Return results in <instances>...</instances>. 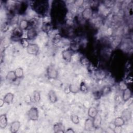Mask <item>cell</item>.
<instances>
[{
    "instance_id": "cell-1",
    "label": "cell",
    "mask_w": 133,
    "mask_h": 133,
    "mask_svg": "<svg viewBox=\"0 0 133 133\" xmlns=\"http://www.w3.org/2000/svg\"><path fill=\"white\" fill-rule=\"evenodd\" d=\"M46 74L50 79H57L58 76V72L53 65H49L47 68Z\"/></svg>"
},
{
    "instance_id": "cell-2",
    "label": "cell",
    "mask_w": 133,
    "mask_h": 133,
    "mask_svg": "<svg viewBox=\"0 0 133 133\" xmlns=\"http://www.w3.org/2000/svg\"><path fill=\"white\" fill-rule=\"evenodd\" d=\"M28 116L30 120L37 121L38 118V110L36 107H32L28 112Z\"/></svg>"
},
{
    "instance_id": "cell-3",
    "label": "cell",
    "mask_w": 133,
    "mask_h": 133,
    "mask_svg": "<svg viewBox=\"0 0 133 133\" xmlns=\"http://www.w3.org/2000/svg\"><path fill=\"white\" fill-rule=\"evenodd\" d=\"M93 15V10L91 7L85 8L82 12V16L84 20H88L90 19Z\"/></svg>"
},
{
    "instance_id": "cell-4",
    "label": "cell",
    "mask_w": 133,
    "mask_h": 133,
    "mask_svg": "<svg viewBox=\"0 0 133 133\" xmlns=\"http://www.w3.org/2000/svg\"><path fill=\"white\" fill-rule=\"evenodd\" d=\"M27 52L32 55H36L39 51V47L36 44H30L26 48Z\"/></svg>"
},
{
    "instance_id": "cell-5",
    "label": "cell",
    "mask_w": 133,
    "mask_h": 133,
    "mask_svg": "<svg viewBox=\"0 0 133 133\" xmlns=\"http://www.w3.org/2000/svg\"><path fill=\"white\" fill-rule=\"evenodd\" d=\"M73 51L71 49H65L62 52V56L63 59L68 62H70L71 61Z\"/></svg>"
},
{
    "instance_id": "cell-6",
    "label": "cell",
    "mask_w": 133,
    "mask_h": 133,
    "mask_svg": "<svg viewBox=\"0 0 133 133\" xmlns=\"http://www.w3.org/2000/svg\"><path fill=\"white\" fill-rule=\"evenodd\" d=\"M21 127V123L19 121L12 122L10 125V131L11 133L17 132Z\"/></svg>"
},
{
    "instance_id": "cell-7",
    "label": "cell",
    "mask_w": 133,
    "mask_h": 133,
    "mask_svg": "<svg viewBox=\"0 0 133 133\" xmlns=\"http://www.w3.org/2000/svg\"><path fill=\"white\" fill-rule=\"evenodd\" d=\"M54 131L56 133H64L65 127L62 123H57L53 126Z\"/></svg>"
},
{
    "instance_id": "cell-8",
    "label": "cell",
    "mask_w": 133,
    "mask_h": 133,
    "mask_svg": "<svg viewBox=\"0 0 133 133\" xmlns=\"http://www.w3.org/2000/svg\"><path fill=\"white\" fill-rule=\"evenodd\" d=\"M93 129H95L93 125V121L91 118H87L84 123V129L86 131H91Z\"/></svg>"
},
{
    "instance_id": "cell-9",
    "label": "cell",
    "mask_w": 133,
    "mask_h": 133,
    "mask_svg": "<svg viewBox=\"0 0 133 133\" xmlns=\"http://www.w3.org/2000/svg\"><path fill=\"white\" fill-rule=\"evenodd\" d=\"M132 97V91L128 87L123 91L122 99L125 102L127 101Z\"/></svg>"
},
{
    "instance_id": "cell-10",
    "label": "cell",
    "mask_w": 133,
    "mask_h": 133,
    "mask_svg": "<svg viewBox=\"0 0 133 133\" xmlns=\"http://www.w3.org/2000/svg\"><path fill=\"white\" fill-rule=\"evenodd\" d=\"M37 35V31L36 29L34 28H30L28 30L26 33V37L29 40H31L35 38Z\"/></svg>"
},
{
    "instance_id": "cell-11",
    "label": "cell",
    "mask_w": 133,
    "mask_h": 133,
    "mask_svg": "<svg viewBox=\"0 0 133 133\" xmlns=\"http://www.w3.org/2000/svg\"><path fill=\"white\" fill-rule=\"evenodd\" d=\"M93 125L95 129H99L102 123V117L100 114H98L95 118L92 119Z\"/></svg>"
},
{
    "instance_id": "cell-12",
    "label": "cell",
    "mask_w": 133,
    "mask_h": 133,
    "mask_svg": "<svg viewBox=\"0 0 133 133\" xmlns=\"http://www.w3.org/2000/svg\"><path fill=\"white\" fill-rule=\"evenodd\" d=\"M48 96L49 101L52 103H56L58 100V97L56 92L54 90H50L48 93Z\"/></svg>"
},
{
    "instance_id": "cell-13",
    "label": "cell",
    "mask_w": 133,
    "mask_h": 133,
    "mask_svg": "<svg viewBox=\"0 0 133 133\" xmlns=\"http://www.w3.org/2000/svg\"><path fill=\"white\" fill-rule=\"evenodd\" d=\"M87 114L89 118L93 119L99 114L98 110L96 108L94 107H91L88 109Z\"/></svg>"
},
{
    "instance_id": "cell-14",
    "label": "cell",
    "mask_w": 133,
    "mask_h": 133,
    "mask_svg": "<svg viewBox=\"0 0 133 133\" xmlns=\"http://www.w3.org/2000/svg\"><path fill=\"white\" fill-rule=\"evenodd\" d=\"M14 99V94L11 92L7 93L3 98L5 103L7 104H10L12 103Z\"/></svg>"
},
{
    "instance_id": "cell-15",
    "label": "cell",
    "mask_w": 133,
    "mask_h": 133,
    "mask_svg": "<svg viewBox=\"0 0 133 133\" xmlns=\"http://www.w3.org/2000/svg\"><path fill=\"white\" fill-rule=\"evenodd\" d=\"M8 121L7 117L5 114H3L0 115V128L4 129L7 126Z\"/></svg>"
},
{
    "instance_id": "cell-16",
    "label": "cell",
    "mask_w": 133,
    "mask_h": 133,
    "mask_svg": "<svg viewBox=\"0 0 133 133\" xmlns=\"http://www.w3.org/2000/svg\"><path fill=\"white\" fill-rule=\"evenodd\" d=\"M121 116L124 119L125 122L129 121L131 117V111L129 109H126L122 112Z\"/></svg>"
},
{
    "instance_id": "cell-17",
    "label": "cell",
    "mask_w": 133,
    "mask_h": 133,
    "mask_svg": "<svg viewBox=\"0 0 133 133\" xmlns=\"http://www.w3.org/2000/svg\"><path fill=\"white\" fill-rule=\"evenodd\" d=\"M30 25V21L26 19H21L19 22V28L21 30H26Z\"/></svg>"
},
{
    "instance_id": "cell-18",
    "label": "cell",
    "mask_w": 133,
    "mask_h": 133,
    "mask_svg": "<svg viewBox=\"0 0 133 133\" xmlns=\"http://www.w3.org/2000/svg\"><path fill=\"white\" fill-rule=\"evenodd\" d=\"M113 123L115 126L122 127L125 125V121L122 116H118L114 119Z\"/></svg>"
},
{
    "instance_id": "cell-19",
    "label": "cell",
    "mask_w": 133,
    "mask_h": 133,
    "mask_svg": "<svg viewBox=\"0 0 133 133\" xmlns=\"http://www.w3.org/2000/svg\"><path fill=\"white\" fill-rule=\"evenodd\" d=\"M6 79L10 81H14L17 79L14 71H9L6 75Z\"/></svg>"
},
{
    "instance_id": "cell-20",
    "label": "cell",
    "mask_w": 133,
    "mask_h": 133,
    "mask_svg": "<svg viewBox=\"0 0 133 133\" xmlns=\"http://www.w3.org/2000/svg\"><path fill=\"white\" fill-rule=\"evenodd\" d=\"M14 71L17 78H21L23 76L24 71L22 68H18Z\"/></svg>"
},
{
    "instance_id": "cell-21",
    "label": "cell",
    "mask_w": 133,
    "mask_h": 133,
    "mask_svg": "<svg viewBox=\"0 0 133 133\" xmlns=\"http://www.w3.org/2000/svg\"><path fill=\"white\" fill-rule=\"evenodd\" d=\"M69 89L71 92L73 94L77 93L80 90L79 87L75 84H70L69 87Z\"/></svg>"
},
{
    "instance_id": "cell-22",
    "label": "cell",
    "mask_w": 133,
    "mask_h": 133,
    "mask_svg": "<svg viewBox=\"0 0 133 133\" xmlns=\"http://www.w3.org/2000/svg\"><path fill=\"white\" fill-rule=\"evenodd\" d=\"M33 99L36 103L39 102L41 100V94L40 92L37 90H34L33 94Z\"/></svg>"
},
{
    "instance_id": "cell-23",
    "label": "cell",
    "mask_w": 133,
    "mask_h": 133,
    "mask_svg": "<svg viewBox=\"0 0 133 133\" xmlns=\"http://www.w3.org/2000/svg\"><path fill=\"white\" fill-rule=\"evenodd\" d=\"M22 33V30H21L19 28H16L15 30H14V32L12 33V36L14 37L17 38H20L21 37Z\"/></svg>"
},
{
    "instance_id": "cell-24",
    "label": "cell",
    "mask_w": 133,
    "mask_h": 133,
    "mask_svg": "<svg viewBox=\"0 0 133 133\" xmlns=\"http://www.w3.org/2000/svg\"><path fill=\"white\" fill-rule=\"evenodd\" d=\"M71 122L74 124H78L79 123V118L78 116L76 114H72L70 116Z\"/></svg>"
},
{
    "instance_id": "cell-25",
    "label": "cell",
    "mask_w": 133,
    "mask_h": 133,
    "mask_svg": "<svg viewBox=\"0 0 133 133\" xmlns=\"http://www.w3.org/2000/svg\"><path fill=\"white\" fill-rule=\"evenodd\" d=\"M20 43L23 47L26 48L30 45V43L29 42V39L27 38H21L20 39Z\"/></svg>"
},
{
    "instance_id": "cell-26",
    "label": "cell",
    "mask_w": 133,
    "mask_h": 133,
    "mask_svg": "<svg viewBox=\"0 0 133 133\" xmlns=\"http://www.w3.org/2000/svg\"><path fill=\"white\" fill-rule=\"evenodd\" d=\"M118 87L120 89V90H121L122 91H123L124 90H125V89L128 88V86L126 85V84L125 83V82L122 81H121L119 82Z\"/></svg>"
},
{
    "instance_id": "cell-27",
    "label": "cell",
    "mask_w": 133,
    "mask_h": 133,
    "mask_svg": "<svg viewBox=\"0 0 133 133\" xmlns=\"http://www.w3.org/2000/svg\"><path fill=\"white\" fill-rule=\"evenodd\" d=\"M79 87V90L81 91H82V92H85L87 90V87L86 84L83 82H82L81 83Z\"/></svg>"
},
{
    "instance_id": "cell-28",
    "label": "cell",
    "mask_w": 133,
    "mask_h": 133,
    "mask_svg": "<svg viewBox=\"0 0 133 133\" xmlns=\"http://www.w3.org/2000/svg\"><path fill=\"white\" fill-rule=\"evenodd\" d=\"M122 127L115 126L114 129H113V132L115 133H121L122 131Z\"/></svg>"
},
{
    "instance_id": "cell-29",
    "label": "cell",
    "mask_w": 133,
    "mask_h": 133,
    "mask_svg": "<svg viewBox=\"0 0 133 133\" xmlns=\"http://www.w3.org/2000/svg\"><path fill=\"white\" fill-rule=\"evenodd\" d=\"M24 101L25 102L29 104V103H30L31 102H32V98L31 97V96L30 95H26L25 97V98H24Z\"/></svg>"
},
{
    "instance_id": "cell-30",
    "label": "cell",
    "mask_w": 133,
    "mask_h": 133,
    "mask_svg": "<svg viewBox=\"0 0 133 133\" xmlns=\"http://www.w3.org/2000/svg\"><path fill=\"white\" fill-rule=\"evenodd\" d=\"M84 1L82 0H77L74 1V4L77 6H81L82 4H83Z\"/></svg>"
},
{
    "instance_id": "cell-31",
    "label": "cell",
    "mask_w": 133,
    "mask_h": 133,
    "mask_svg": "<svg viewBox=\"0 0 133 133\" xmlns=\"http://www.w3.org/2000/svg\"><path fill=\"white\" fill-rule=\"evenodd\" d=\"M65 132H67V133H75V131L73 130V129L72 128H67L66 130H65Z\"/></svg>"
},
{
    "instance_id": "cell-32",
    "label": "cell",
    "mask_w": 133,
    "mask_h": 133,
    "mask_svg": "<svg viewBox=\"0 0 133 133\" xmlns=\"http://www.w3.org/2000/svg\"><path fill=\"white\" fill-rule=\"evenodd\" d=\"M109 127L111 129H112V130H113V129H114V128L115 127V125H114V124L113 122H111V123H110Z\"/></svg>"
},
{
    "instance_id": "cell-33",
    "label": "cell",
    "mask_w": 133,
    "mask_h": 133,
    "mask_svg": "<svg viewBox=\"0 0 133 133\" xmlns=\"http://www.w3.org/2000/svg\"><path fill=\"white\" fill-rule=\"evenodd\" d=\"M4 103H5V101H4V99H0V107L1 108L3 107V105H4Z\"/></svg>"
}]
</instances>
